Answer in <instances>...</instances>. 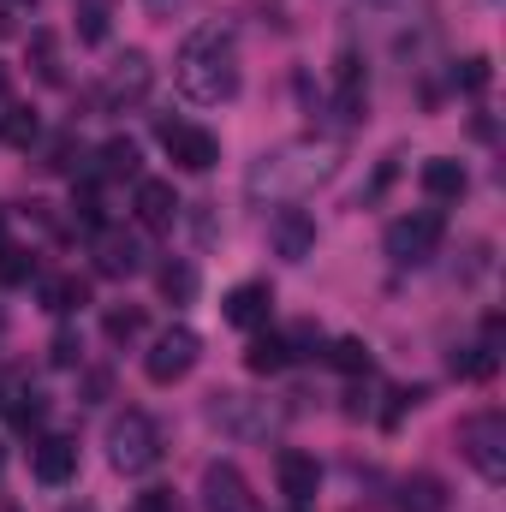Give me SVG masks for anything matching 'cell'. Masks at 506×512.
<instances>
[{
	"instance_id": "cell-6",
	"label": "cell",
	"mask_w": 506,
	"mask_h": 512,
	"mask_svg": "<svg viewBox=\"0 0 506 512\" xmlns=\"http://www.w3.org/2000/svg\"><path fill=\"white\" fill-rule=\"evenodd\" d=\"M441 233H447L441 209H417V215H399V221L387 227V256H393L399 268H417V262H429V256H435Z\"/></svg>"
},
{
	"instance_id": "cell-2",
	"label": "cell",
	"mask_w": 506,
	"mask_h": 512,
	"mask_svg": "<svg viewBox=\"0 0 506 512\" xmlns=\"http://www.w3.org/2000/svg\"><path fill=\"white\" fill-rule=\"evenodd\" d=\"M239 78H245V72H239V36H233L227 24H203V30L185 36L179 66H173V84H179L185 102L221 108V102L239 96Z\"/></svg>"
},
{
	"instance_id": "cell-13",
	"label": "cell",
	"mask_w": 506,
	"mask_h": 512,
	"mask_svg": "<svg viewBox=\"0 0 506 512\" xmlns=\"http://www.w3.org/2000/svg\"><path fill=\"white\" fill-rule=\"evenodd\" d=\"M268 239H274V251L286 256V262H304V256L316 251V221L304 209H280L268 221Z\"/></svg>"
},
{
	"instance_id": "cell-12",
	"label": "cell",
	"mask_w": 506,
	"mask_h": 512,
	"mask_svg": "<svg viewBox=\"0 0 506 512\" xmlns=\"http://www.w3.org/2000/svg\"><path fill=\"white\" fill-rule=\"evenodd\" d=\"M268 310H274L268 280H239V286L221 298V316H227L233 328H262V322H268Z\"/></svg>"
},
{
	"instance_id": "cell-19",
	"label": "cell",
	"mask_w": 506,
	"mask_h": 512,
	"mask_svg": "<svg viewBox=\"0 0 506 512\" xmlns=\"http://www.w3.org/2000/svg\"><path fill=\"white\" fill-rule=\"evenodd\" d=\"M30 66H36V78L42 84H66V66H60V42H54V30H30Z\"/></svg>"
},
{
	"instance_id": "cell-17",
	"label": "cell",
	"mask_w": 506,
	"mask_h": 512,
	"mask_svg": "<svg viewBox=\"0 0 506 512\" xmlns=\"http://www.w3.org/2000/svg\"><path fill=\"white\" fill-rule=\"evenodd\" d=\"M399 512H447V483L429 477V471L405 477V483H399Z\"/></svg>"
},
{
	"instance_id": "cell-32",
	"label": "cell",
	"mask_w": 506,
	"mask_h": 512,
	"mask_svg": "<svg viewBox=\"0 0 506 512\" xmlns=\"http://www.w3.org/2000/svg\"><path fill=\"white\" fill-rule=\"evenodd\" d=\"M459 90H471V96H483V90H489V60H483V54L459 66Z\"/></svg>"
},
{
	"instance_id": "cell-35",
	"label": "cell",
	"mask_w": 506,
	"mask_h": 512,
	"mask_svg": "<svg viewBox=\"0 0 506 512\" xmlns=\"http://www.w3.org/2000/svg\"><path fill=\"white\" fill-rule=\"evenodd\" d=\"M72 358H78V340H72V334H60V340H54V364H72Z\"/></svg>"
},
{
	"instance_id": "cell-3",
	"label": "cell",
	"mask_w": 506,
	"mask_h": 512,
	"mask_svg": "<svg viewBox=\"0 0 506 512\" xmlns=\"http://www.w3.org/2000/svg\"><path fill=\"white\" fill-rule=\"evenodd\" d=\"M108 465L120 477H149L161 465V429L149 411H120L108 423Z\"/></svg>"
},
{
	"instance_id": "cell-24",
	"label": "cell",
	"mask_w": 506,
	"mask_h": 512,
	"mask_svg": "<svg viewBox=\"0 0 506 512\" xmlns=\"http://www.w3.org/2000/svg\"><path fill=\"white\" fill-rule=\"evenodd\" d=\"M42 298H48V310H54V316H72V310L90 298V286H84L78 274H66V280H48V286H42Z\"/></svg>"
},
{
	"instance_id": "cell-16",
	"label": "cell",
	"mask_w": 506,
	"mask_h": 512,
	"mask_svg": "<svg viewBox=\"0 0 506 512\" xmlns=\"http://www.w3.org/2000/svg\"><path fill=\"white\" fill-rule=\"evenodd\" d=\"M96 268H102V274H114V280L137 274V268H143L137 239H126V233H108V227H102V239H96Z\"/></svg>"
},
{
	"instance_id": "cell-23",
	"label": "cell",
	"mask_w": 506,
	"mask_h": 512,
	"mask_svg": "<svg viewBox=\"0 0 506 512\" xmlns=\"http://www.w3.org/2000/svg\"><path fill=\"white\" fill-rule=\"evenodd\" d=\"M96 161H102V179H137V143L131 137H108Z\"/></svg>"
},
{
	"instance_id": "cell-1",
	"label": "cell",
	"mask_w": 506,
	"mask_h": 512,
	"mask_svg": "<svg viewBox=\"0 0 506 512\" xmlns=\"http://www.w3.org/2000/svg\"><path fill=\"white\" fill-rule=\"evenodd\" d=\"M340 173V143H322V137H292L280 149H268L245 173V197L251 203H292L316 185H328Z\"/></svg>"
},
{
	"instance_id": "cell-20",
	"label": "cell",
	"mask_w": 506,
	"mask_h": 512,
	"mask_svg": "<svg viewBox=\"0 0 506 512\" xmlns=\"http://www.w3.org/2000/svg\"><path fill=\"white\" fill-rule=\"evenodd\" d=\"M108 18H114V0H78V42L102 48L108 42Z\"/></svg>"
},
{
	"instance_id": "cell-25",
	"label": "cell",
	"mask_w": 506,
	"mask_h": 512,
	"mask_svg": "<svg viewBox=\"0 0 506 512\" xmlns=\"http://www.w3.org/2000/svg\"><path fill=\"white\" fill-rule=\"evenodd\" d=\"M0 137H6V143H18V149H30V143L42 137V126H36V114H30V108H0Z\"/></svg>"
},
{
	"instance_id": "cell-14",
	"label": "cell",
	"mask_w": 506,
	"mask_h": 512,
	"mask_svg": "<svg viewBox=\"0 0 506 512\" xmlns=\"http://www.w3.org/2000/svg\"><path fill=\"white\" fill-rule=\"evenodd\" d=\"M137 221L149 227V233H167L173 221H179V197H173V185L167 179H137Z\"/></svg>"
},
{
	"instance_id": "cell-7",
	"label": "cell",
	"mask_w": 506,
	"mask_h": 512,
	"mask_svg": "<svg viewBox=\"0 0 506 512\" xmlns=\"http://www.w3.org/2000/svg\"><path fill=\"white\" fill-rule=\"evenodd\" d=\"M155 137H161L167 161H173V167H185V173H209V167L221 161V143H215V131L191 126V120H161V126H155Z\"/></svg>"
},
{
	"instance_id": "cell-26",
	"label": "cell",
	"mask_w": 506,
	"mask_h": 512,
	"mask_svg": "<svg viewBox=\"0 0 506 512\" xmlns=\"http://www.w3.org/2000/svg\"><path fill=\"white\" fill-rule=\"evenodd\" d=\"M155 280H161V292H167L173 304H185V298H197V268H191V262H167V268H161Z\"/></svg>"
},
{
	"instance_id": "cell-34",
	"label": "cell",
	"mask_w": 506,
	"mask_h": 512,
	"mask_svg": "<svg viewBox=\"0 0 506 512\" xmlns=\"http://www.w3.org/2000/svg\"><path fill=\"white\" fill-rule=\"evenodd\" d=\"M185 6H191V0H143V12H149V18H179Z\"/></svg>"
},
{
	"instance_id": "cell-4",
	"label": "cell",
	"mask_w": 506,
	"mask_h": 512,
	"mask_svg": "<svg viewBox=\"0 0 506 512\" xmlns=\"http://www.w3.org/2000/svg\"><path fill=\"white\" fill-rule=\"evenodd\" d=\"M197 358H203L197 328L173 322L167 334H155V346H149V358H143V376H149L155 387H173V382H185V376L197 370Z\"/></svg>"
},
{
	"instance_id": "cell-9",
	"label": "cell",
	"mask_w": 506,
	"mask_h": 512,
	"mask_svg": "<svg viewBox=\"0 0 506 512\" xmlns=\"http://www.w3.org/2000/svg\"><path fill=\"white\" fill-rule=\"evenodd\" d=\"M203 512H262V507H256L245 471L215 459V465H203Z\"/></svg>"
},
{
	"instance_id": "cell-37",
	"label": "cell",
	"mask_w": 506,
	"mask_h": 512,
	"mask_svg": "<svg viewBox=\"0 0 506 512\" xmlns=\"http://www.w3.org/2000/svg\"><path fill=\"white\" fill-rule=\"evenodd\" d=\"M66 512H96V507H66Z\"/></svg>"
},
{
	"instance_id": "cell-31",
	"label": "cell",
	"mask_w": 506,
	"mask_h": 512,
	"mask_svg": "<svg viewBox=\"0 0 506 512\" xmlns=\"http://www.w3.org/2000/svg\"><path fill=\"white\" fill-rule=\"evenodd\" d=\"M30 274H36V256L0 245V280H30Z\"/></svg>"
},
{
	"instance_id": "cell-33",
	"label": "cell",
	"mask_w": 506,
	"mask_h": 512,
	"mask_svg": "<svg viewBox=\"0 0 506 512\" xmlns=\"http://www.w3.org/2000/svg\"><path fill=\"white\" fill-rule=\"evenodd\" d=\"M131 512H179V501H173V489H143Z\"/></svg>"
},
{
	"instance_id": "cell-38",
	"label": "cell",
	"mask_w": 506,
	"mask_h": 512,
	"mask_svg": "<svg viewBox=\"0 0 506 512\" xmlns=\"http://www.w3.org/2000/svg\"><path fill=\"white\" fill-rule=\"evenodd\" d=\"M292 512H304V507H292Z\"/></svg>"
},
{
	"instance_id": "cell-28",
	"label": "cell",
	"mask_w": 506,
	"mask_h": 512,
	"mask_svg": "<svg viewBox=\"0 0 506 512\" xmlns=\"http://www.w3.org/2000/svg\"><path fill=\"white\" fill-rule=\"evenodd\" d=\"M423 399H429L423 387H393V393H387V411H381V423H387V429H399V417H405L411 405H423Z\"/></svg>"
},
{
	"instance_id": "cell-21",
	"label": "cell",
	"mask_w": 506,
	"mask_h": 512,
	"mask_svg": "<svg viewBox=\"0 0 506 512\" xmlns=\"http://www.w3.org/2000/svg\"><path fill=\"white\" fill-rule=\"evenodd\" d=\"M149 328V316H143V304H114L108 316H102V334L114 340V346H131L137 334Z\"/></svg>"
},
{
	"instance_id": "cell-8",
	"label": "cell",
	"mask_w": 506,
	"mask_h": 512,
	"mask_svg": "<svg viewBox=\"0 0 506 512\" xmlns=\"http://www.w3.org/2000/svg\"><path fill=\"white\" fill-rule=\"evenodd\" d=\"M149 84H155V66H149V54L143 48H126L108 72H102V90H96V102L102 108H131V102H143L149 96Z\"/></svg>"
},
{
	"instance_id": "cell-18",
	"label": "cell",
	"mask_w": 506,
	"mask_h": 512,
	"mask_svg": "<svg viewBox=\"0 0 506 512\" xmlns=\"http://www.w3.org/2000/svg\"><path fill=\"white\" fill-rule=\"evenodd\" d=\"M286 364H292L286 334H256L251 346H245V370H251V376H280Z\"/></svg>"
},
{
	"instance_id": "cell-22",
	"label": "cell",
	"mask_w": 506,
	"mask_h": 512,
	"mask_svg": "<svg viewBox=\"0 0 506 512\" xmlns=\"http://www.w3.org/2000/svg\"><path fill=\"white\" fill-rule=\"evenodd\" d=\"M501 370V352H489V346H465V352H453V376L459 382H489Z\"/></svg>"
},
{
	"instance_id": "cell-40",
	"label": "cell",
	"mask_w": 506,
	"mask_h": 512,
	"mask_svg": "<svg viewBox=\"0 0 506 512\" xmlns=\"http://www.w3.org/2000/svg\"><path fill=\"white\" fill-rule=\"evenodd\" d=\"M0 227H6V221H0Z\"/></svg>"
},
{
	"instance_id": "cell-36",
	"label": "cell",
	"mask_w": 506,
	"mask_h": 512,
	"mask_svg": "<svg viewBox=\"0 0 506 512\" xmlns=\"http://www.w3.org/2000/svg\"><path fill=\"white\" fill-rule=\"evenodd\" d=\"M24 12H36V0H0V18H12V24H18Z\"/></svg>"
},
{
	"instance_id": "cell-30",
	"label": "cell",
	"mask_w": 506,
	"mask_h": 512,
	"mask_svg": "<svg viewBox=\"0 0 506 512\" xmlns=\"http://www.w3.org/2000/svg\"><path fill=\"white\" fill-rule=\"evenodd\" d=\"M42 417H48V399H42L36 387H30V393H18V405H12V423H18V429H36Z\"/></svg>"
},
{
	"instance_id": "cell-10",
	"label": "cell",
	"mask_w": 506,
	"mask_h": 512,
	"mask_svg": "<svg viewBox=\"0 0 506 512\" xmlns=\"http://www.w3.org/2000/svg\"><path fill=\"white\" fill-rule=\"evenodd\" d=\"M30 477H36L42 489H66V483L78 477V441H66V435L36 441V447H30Z\"/></svg>"
},
{
	"instance_id": "cell-11",
	"label": "cell",
	"mask_w": 506,
	"mask_h": 512,
	"mask_svg": "<svg viewBox=\"0 0 506 512\" xmlns=\"http://www.w3.org/2000/svg\"><path fill=\"white\" fill-rule=\"evenodd\" d=\"M274 477H280V495H286L292 507H310L316 489H322V465H316L310 453H292V447L274 459Z\"/></svg>"
},
{
	"instance_id": "cell-27",
	"label": "cell",
	"mask_w": 506,
	"mask_h": 512,
	"mask_svg": "<svg viewBox=\"0 0 506 512\" xmlns=\"http://www.w3.org/2000/svg\"><path fill=\"white\" fill-rule=\"evenodd\" d=\"M328 364L346 370V376H370V346L364 340H334L328 346Z\"/></svg>"
},
{
	"instance_id": "cell-15",
	"label": "cell",
	"mask_w": 506,
	"mask_h": 512,
	"mask_svg": "<svg viewBox=\"0 0 506 512\" xmlns=\"http://www.w3.org/2000/svg\"><path fill=\"white\" fill-rule=\"evenodd\" d=\"M417 185L435 197V203H453V197H465V161H447V155H435V161H423V173H417Z\"/></svg>"
},
{
	"instance_id": "cell-5",
	"label": "cell",
	"mask_w": 506,
	"mask_h": 512,
	"mask_svg": "<svg viewBox=\"0 0 506 512\" xmlns=\"http://www.w3.org/2000/svg\"><path fill=\"white\" fill-rule=\"evenodd\" d=\"M459 453H465L489 483H501L506 477V417L501 411H471V417L459 423Z\"/></svg>"
},
{
	"instance_id": "cell-39",
	"label": "cell",
	"mask_w": 506,
	"mask_h": 512,
	"mask_svg": "<svg viewBox=\"0 0 506 512\" xmlns=\"http://www.w3.org/2000/svg\"><path fill=\"white\" fill-rule=\"evenodd\" d=\"M0 512H12V507H0Z\"/></svg>"
},
{
	"instance_id": "cell-29",
	"label": "cell",
	"mask_w": 506,
	"mask_h": 512,
	"mask_svg": "<svg viewBox=\"0 0 506 512\" xmlns=\"http://www.w3.org/2000/svg\"><path fill=\"white\" fill-rule=\"evenodd\" d=\"M72 209H78V221H84V227H96V233L108 227V215H102V191H96V185H84V191L72 197Z\"/></svg>"
}]
</instances>
